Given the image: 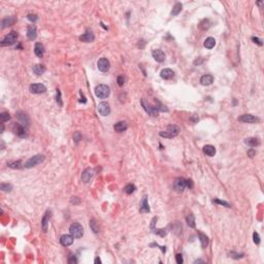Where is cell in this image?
<instances>
[{"label": "cell", "mask_w": 264, "mask_h": 264, "mask_svg": "<svg viewBox=\"0 0 264 264\" xmlns=\"http://www.w3.org/2000/svg\"><path fill=\"white\" fill-rule=\"evenodd\" d=\"M248 155H249L250 157H254V155H255V150H254V149L249 150V152H248Z\"/></svg>", "instance_id": "cell-50"}, {"label": "cell", "mask_w": 264, "mask_h": 264, "mask_svg": "<svg viewBox=\"0 0 264 264\" xmlns=\"http://www.w3.org/2000/svg\"><path fill=\"white\" fill-rule=\"evenodd\" d=\"M239 122H244V123H258L259 122V119L256 118L255 116L250 115V114H247V115H243L238 118Z\"/></svg>", "instance_id": "cell-12"}, {"label": "cell", "mask_w": 264, "mask_h": 264, "mask_svg": "<svg viewBox=\"0 0 264 264\" xmlns=\"http://www.w3.org/2000/svg\"><path fill=\"white\" fill-rule=\"evenodd\" d=\"M140 103L141 105H143V110H146V113L148 114L149 116H152V117H157L158 114H159V110H157L156 107H154V105L150 104L149 102H146L145 99H141L140 100Z\"/></svg>", "instance_id": "cell-4"}, {"label": "cell", "mask_w": 264, "mask_h": 264, "mask_svg": "<svg viewBox=\"0 0 264 264\" xmlns=\"http://www.w3.org/2000/svg\"><path fill=\"white\" fill-rule=\"evenodd\" d=\"M93 169L92 168H87V169L84 170L83 175H81V181L84 182V183H89L90 179H92V176H93Z\"/></svg>", "instance_id": "cell-15"}, {"label": "cell", "mask_w": 264, "mask_h": 264, "mask_svg": "<svg viewBox=\"0 0 264 264\" xmlns=\"http://www.w3.org/2000/svg\"><path fill=\"white\" fill-rule=\"evenodd\" d=\"M198 236H199V239H200V243H201V247L202 248H206L208 244V236L204 235L203 233L201 232H198Z\"/></svg>", "instance_id": "cell-30"}, {"label": "cell", "mask_w": 264, "mask_h": 264, "mask_svg": "<svg viewBox=\"0 0 264 264\" xmlns=\"http://www.w3.org/2000/svg\"><path fill=\"white\" fill-rule=\"evenodd\" d=\"M202 262H204V261L203 260H196L195 261V263H202Z\"/></svg>", "instance_id": "cell-53"}, {"label": "cell", "mask_w": 264, "mask_h": 264, "mask_svg": "<svg viewBox=\"0 0 264 264\" xmlns=\"http://www.w3.org/2000/svg\"><path fill=\"white\" fill-rule=\"evenodd\" d=\"M186 187H187V179H185L184 178H178L173 182V189L179 193L183 192Z\"/></svg>", "instance_id": "cell-7"}, {"label": "cell", "mask_w": 264, "mask_h": 264, "mask_svg": "<svg viewBox=\"0 0 264 264\" xmlns=\"http://www.w3.org/2000/svg\"><path fill=\"white\" fill-rule=\"evenodd\" d=\"M45 71V67L42 64H36L33 66V72L37 75H42Z\"/></svg>", "instance_id": "cell-29"}, {"label": "cell", "mask_w": 264, "mask_h": 264, "mask_svg": "<svg viewBox=\"0 0 264 264\" xmlns=\"http://www.w3.org/2000/svg\"><path fill=\"white\" fill-rule=\"evenodd\" d=\"M175 259H176V262L179 264H182L184 262V259H183V255L182 254H176L175 256Z\"/></svg>", "instance_id": "cell-44"}, {"label": "cell", "mask_w": 264, "mask_h": 264, "mask_svg": "<svg viewBox=\"0 0 264 264\" xmlns=\"http://www.w3.org/2000/svg\"><path fill=\"white\" fill-rule=\"evenodd\" d=\"M10 115L9 113H7V111H2L1 114H0V121H1V123H4V122L9 121V120H10Z\"/></svg>", "instance_id": "cell-34"}, {"label": "cell", "mask_w": 264, "mask_h": 264, "mask_svg": "<svg viewBox=\"0 0 264 264\" xmlns=\"http://www.w3.org/2000/svg\"><path fill=\"white\" fill-rule=\"evenodd\" d=\"M73 139H74V141L75 143H78V141L81 140V133L80 132H75V134H74V136H73Z\"/></svg>", "instance_id": "cell-48"}, {"label": "cell", "mask_w": 264, "mask_h": 264, "mask_svg": "<svg viewBox=\"0 0 264 264\" xmlns=\"http://www.w3.org/2000/svg\"><path fill=\"white\" fill-rule=\"evenodd\" d=\"M187 223L188 225L190 226L191 228H195V218H194V215L190 214L189 216L187 217Z\"/></svg>", "instance_id": "cell-35"}, {"label": "cell", "mask_w": 264, "mask_h": 264, "mask_svg": "<svg viewBox=\"0 0 264 264\" xmlns=\"http://www.w3.org/2000/svg\"><path fill=\"white\" fill-rule=\"evenodd\" d=\"M139 211L141 213H149L150 212V206H149V203H148V197L145 195L140 202V208Z\"/></svg>", "instance_id": "cell-22"}, {"label": "cell", "mask_w": 264, "mask_h": 264, "mask_svg": "<svg viewBox=\"0 0 264 264\" xmlns=\"http://www.w3.org/2000/svg\"><path fill=\"white\" fill-rule=\"evenodd\" d=\"M98 111L99 114L103 117H107L110 114V104L107 102H100L98 104Z\"/></svg>", "instance_id": "cell-11"}, {"label": "cell", "mask_w": 264, "mask_h": 264, "mask_svg": "<svg viewBox=\"0 0 264 264\" xmlns=\"http://www.w3.org/2000/svg\"><path fill=\"white\" fill-rule=\"evenodd\" d=\"M29 90L33 94H42L47 91V88L42 84H32V85H30Z\"/></svg>", "instance_id": "cell-9"}, {"label": "cell", "mask_w": 264, "mask_h": 264, "mask_svg": "<svg viewBox=\"0 0 264 264\" xmlns=\"http://www.w3.org/2000/svg\"><path fill=\"white\" fill-rule=\"evenodd\" d=\"M215 45H216V39H215L214 37H208V38L204 40V47L206 49H208V50L213 49L215 47Z\"/></svg>", "instance_id": "cell-28"}, {"label": "cell", "mask_w": 264, "mask_h": 264, "mask_svg": "<svg viewBox=\"0 0 264 264\" xmlns=\"http://www.w3.org/2000/svg\"><path fill=\"white\" fill-rule=\"evenodd\" d=\"M230 257L234 258V259H239V258H243V257H244V254H235V253L231 252V253H230Z\"/></svg>", "instance_id": "cell-45"}, {"label": "cell", "mask_w": 264, "mask_h": 264, "mask_svg": "<svg viewBox=\"0 0 264 264\" xmlns=\"http://www.w3.org/2000/svg\"><path fill=\"white\" fill-rule=\"evenodd\" d=\"M213 81H214V77L211 74H205V75H203V77H201L200 78V83H201V85H203V86L212 85Z\"/></svg>", "instance_id": "cell-21"}, {"label": "cell", "mask_w": 264, "mask_h": 264, "mask_svg": "<svg viewBox=\"0 0 264 264\" xmlns=\"http://www.w3.org/2000/svg\"><path fill=\"white\" fill-rule=\"evenodd\" d=\"M90 227H91V229L94 233H99V224H98L95 219H92L90 221Z\"/></svg>", "instance_id": "cell-32"}, {"label": "cell", "mask_w": 264, "mask_h": 264, "mask_svg": "<svg viewBox=\"0 0 264 264\" xmlns=\"http://www.w3.org/2000/svg\"><path fill=\"white\" fill-rule=\"evenodd\" d=\"M70 202H71L72 204H78V203L81 202V200L78 197H72L71 199H70Z\"/></svg>", "instance_id": "cell-47"}, {"label": "cell", "mask_w": 264, "mask_h": 264, "mask_svg": "<svg viewBox=\"0 0 264 264\" xmlns=\"http://www.w3.org/2000/svg\"><path fill=\"white\" fill-rule=\"evenodd\" d=\"M128 128V125H127V123L125 121H120V122H118V123L117 124H115V126H114V129H115V131L116 132H119V133H121V132H124L125 130H126Z\"/></svg>", "instance_id": "cell-20"}, {"label": "cell", "mask_w": 264, "mask_h": 264, "mask_svg": "<svg viewBox=\"0 0 264 264\" xmlns=\"http://www.w3.org/2000/svg\"><path fill=\"white\" fill-rule=\"evenodd\" d=\"M43 160H45V156H43V155H35V156L30 158L29 160H27V162L25 163L24 166L26 168H31V167L40 164L42 162H43Z\"/></svg>", "instance_id": "cell-5"}, {"label": "cell", "mask_w": 264, "mask_h": 264, "mask_svg": "<svg viewBox=\"0 0 264 264\" xmlns=\"http://www.w3.org/2000/svg\"><path fill=\"white\" fill-rule=\"evenodd\" d=\"M94 263H96V264L99 263V264H100V263H101V260H100L99 258H96V259H95V261H94Z\"/></svg>", "instance_id": "cell-52"}, {"label": "cell", "mask_w": 264, "mask_h": 264, "mask_svg": "<svg viewBox=\"0 0 264 264\" xmlns=\"http://www.w3.org/2000/svg\"><path fill=\"white\" fill-rule=\"evenodd\" d=\"M203 153H204L205 155H208V156L209 157H213L215 156V154H216V149H215L214 146L212 145H206L203 146Z\"/></svg>", "instance_id": "cell-25"}, {"label": "cell", "mask_w": 264, "mask_h": 264, "mask_svg": "<svg viewBox=\"0 0 264 264\" xmlns=\"http://www.w3.org/2000/svg\"><path fill=\"white\" fill-rule=\"evenodd\" d=\"M110 87L107 85H98L95 88V95L99 98V99H105L110 96Z\"/></svg>", "instance_id": "cell-2"}, {"label": "cell", "mask_w": 264, "mask_h": 264, "mask_svg": "<svg viewBox=\"0 0 264 264\" xmlns=\"http://www.w3.org/2000/svg\"><path fill=\"white\" fill-rule=\"evenodd\" d=\"M69 232L74 238H81L84 235V228L80 223H72L69 227Z\"/></svg>", "instance_id": "cell-3"}, {"label": "cell", "mask_w": 264, "mask_h": 264, "mask_svg": "<svg viewBox=\"0 0 264 264\" xmlns=\"http://www.w3.org/2000/svg\"><path fill=\"white\" fill-rule=\"evenodd\" d=\"M187 187L188 188H192L193 187V182L191 179H187Z\"/></svg>", "instance_id": "cell-51"}, {"label": "cell", "mask_w": 264, "mask_h": 264, "mask_svg": "<svg viewBox=\"0 0 264 264\" xmlns=\"http://www.w3.org/2000/svg\"><path fill=\"white\" fill-rule=\"evenodd\" d=\"M215 203H219V204H221V205H224V206H226V208H231V205L229 204V203L228 202H226V201H224V200H220V199H214L213 200Z\"/></svg>", "instance_id": "cell-40"}, {"label": "cell", "mask_w": 264, "mask_h": 264, "mask_svg": "<svg viewBox=\"0 0 264 264\" xmlns=\"http://www.w3.org/2000/svg\"><path fill=\"white\" fill-rule=\"evenodd\" d=\"M50 218H51V212H47L45 215V217L42 218V228L43 231H47L48 230V225H49V221H50Z\"/></svg>", "instance_id": "cell-24"}, {"label": "cell", "mask_w": 264, "mask_h": 264, "mask_svg": "<svg viewBox=\"0 0 264 264\" xmlns=\"http://www.w3.org/2000/svg\"><path fill=\"white\" fill-rule=\"evenodd\" d=\"M15 22H16V19L13 18V17L5 18V19H3V20H2V22H1V28L4 29V28H6V27L12 26V25H13V24H15Z\"/></svg>", "instance_id": "cell-23"}, {"label": "cell", "mask_w": 264, "mask_h": 264, "mask_svg": "<svg viewBox=\"0 0 264 264\" xmlns=\"http://www.w3.org/2000/svg\"><path fill=\"white\" fill-rule=\"evenodd\" d=\"M37 36V31H36V27L34 25L32 26H29L27 28V37L30 39V40H34L36 38Z\"/></svg>", "instance_id": "cell-18"}, {"label": "cell", "mask_w": 264, "mask_h": 264, "mask_svg": "<svg viewBox=\"0 0 264 264\" xmlns=\"http://www.w3.org/2000/svg\"><path fill=\"white\" fill-rule=\"evenodd\" d=\"M110 61H108V60H107V58H101V59L98 60V62H97V67H98V69H99L100 71H102V72H107V70L110 69Z\"/></svg>", "instance_id": "cell-10"}, {"label": "cell", "mask_w": 264, "mask_h": 264, "mask_svg": "<svg viewBox=\"0 0 264 264\" xmlns=\"http://www.w3.org/2000/svg\"><path fill=\"white\" fill-rule=\"evenodd\" d=\"M73 236L71 235V234H64V235H62L61 237H60V244H62V246H64V247H68V246H70V244H72V243H73Z\"/></svg>", "instance_id": "cell-14"}, {"label": "cell", "mask_w": 264, "mask_h": 264, "mask_svg": "<svg viewBox=\"0 0 264 264\" xmlns=\"http://www.w3.org/2000/svg\"><path fill=\"white\" fill-rule=\"evenodd\" d=\"M68 262H69V263H77V262H78V259L74 257V256H71V257L69 258Z\"/></svg>", "instance_id": "cell-49"}, {"label": "cell", "mask_w": 264, "mask_h": 264, "mask_svg": "<svg viewBox=\"0 0 264 264\" xmlns=\"http://www.w3.org/2000/svg\"><path fill=\"white\" fill-rule=\"evenodd\" d=\"M244 143H246V145H248L249 146H251V148H255V146H258L260 145L259 139H258V138H256V137L247 138V139L244 140Z\"/></svg>", "instance_id": "cell-26"}, {"label": "cell", "mask_w": 264, "mask_h": 264, "mask_svg": "<svg viewBox=\"0 0 264 264\" xmlns=\"http://www.w3.org/2000/svg\"><path fill=\"white\" fill-rule=\"evenodd\" d=\"M94 39H95V36H94L93 32L89 31V30L86 32L85 34H83L80 36V40L81 42H92Z\"/></svg>", "instance_id": "cell-16"}, {"label": "cell", "mask_w": 264, "mask_h": 264, "mask_svg": "<svg viewBox=\"0 0 264 264\" xmlns=\"http://www.w3.org/2000/svg\"><path fill=\"white\" fill-rule=\"evenodd\" d=\"M179 132H181L179 127L176 126V125L171 124L167 127V129L165 130V131H161L159 134H160V136H162L164 138H173V137H175L176 135H179Z\"/></svg>", "instance_id": "cell-1"}, {"label": "cell", "mask_w": 264, "mask_h": 264, "mask_svg": "<svg viewBox=\"0 0 264 264\" xmlns=\"http://www.w3.org/2000/svg\"><path fill=\"white\" fill-rule=\"evenodd\" d=\"M27 19H28L29 21H31V22H36L38 18H37L36 15H32V13H30V15L27 16Z\"/></svg>", "instance_id": "cell-43"}, {"label": "cell", "mask_w": 264, "mask_h": 264, "mask_svg": "<svg viewBox=\"0 0 264 264\" xmlns=\"http://www.w3.org/2000/svg\"><path fill=\"white\" fill-rule=\"evenodd\" d=\"M13 130L15 132V134H17L20 137H27L28 136V132H27L25 126H23L22 124H17L15 123L13 126Z\"/></svg>", "instance_id": "cell-8"}, {"label": "cell", "mask_w": 264, "mask_h": 264, "mask_svg": "<svg viewBox=\"0 0 264 264\" xmlns=\"http://www.w3.org/2000/svg\"><path fill=\"white\" fill-rule=\"evenodd\" d=\"M124 191H125V193H126V194H128V195L132 194V193L135 191V186H134L133 184H128L127 186L124 188Z\"/></svg>", "instance_id": "cell-36"}, {"label": "cell", "mask_w": 264, "mask_h": 264, "mask_svg": "<svg viewBox=\"0 0 264 264\" xmlns=\"http://www.w3.org/2000/svg\"><path fill=\"white\" fill-rule=\"evenodd\" d=\"M156 234H159L160 236H165L167 234V229H153Z\"/></svg>", "instance_id": "cell-38"}, {"label": "cell", "mask_w": 264, "mask_h": 264, "mask_svg": "<svg viewBox=\"0 0 264 264\" xmlns=\"http://www.w3.org/2000/svg\"><path fill=\"white\" fill-rule=\"evenodd\" d=\"M17 118L19 119V121L21 122L22 123V125H23V126H28L29 125V118H28V116L26 115L25 113H23V111H18L17 113Z\"/></svg>", "instance_id": "cell-17"}, {"label": "cell", "mask_w": 264, "mask_h": 264, "mask_svg": "<svg viewBox=\"0 0 264 264\" xmlns=\"http://www.w3.org/2000/svg\"><path fill=\"white\" fill-rule=\"evenodd\" d=\"M0 189L2 190V191H4V192H10L13 190V186L10 184H9V183H2L1 185H0Z\"/></svg>", "instance_id": "cell-37"}, {"label": "cell", "mask_w": 264, "mask_h": 264, "mask_svg": "<svg viewBox=\"0 0 264 264\" xmlns=\"http://www.w3.org/2000/svg\"><path fill=\"white\" fill-rule=\"evenodd\" d=\"M160 75H161V78H163V80H171V78H173V75H175V73H173V71L169 68H164L161 70V72H160Z\"/></svg>", "instance_id": "cell-19"}, {"label": "cell", "mask_w": 264, "mask_h": 264, "mask_svg": "<svg viewBox=\"0 0 264 264\" xmlns=\"http://www.w3.org/2000/svg\"><path fill=\"white\" fill-rule=\"evenodd\" d=\"M182 9H183V5H182V3H175V5L173 6L172 10H171L170 15L172 16V17H175V16L179 15V13H181Z\"/></svg>", "instance_id": "cell-31"}, {"label": "cell", "mask_w": 264, "mask_h": 264, "mask_svg": "<svg viewBox=\"0 0 264 264\" xmlns=\"http://www.w3.org/2000/svg\"><path fill=\"white\" fill-rule=\"evenodd\" d=\"M152 55H153V58L155 59V61L159 62V63H161V62H163L165 60V54L163 53L162 50H159V49L154 50L152 52Z\"/></svg>", "instance_id": "cell-13"}, {"label": "cell", "mask_w": 264, "mask_h": 264, "mask_svg": "<svg viewBox=\"0 0 264 264\" xmlns=\"http://www.w3.org/2000/svg\"><path fill=\"white\" fill-rule=\"evenodd\" d=\"M17 39H18V33H17V32H15V31H12L10 33H9L7 35H5V37L2 39V42H1L0 45H1L2 47L12 45L16 42H17Z\"/></svg>", "instance_id": "cell-6"}, {"label": "cell", "mask_w": 264, "mask_h": 264, "mask_svg": "<svg viewBox=\"0 0 264 264\" xmlns=\"http://www.w3.org/2000/svg\"><path fill=\"white\" fill-rule=\"evenodd\" d=\"M43 52H45V50H43V45H42V43H39V42L35 43V47H34L35 55L38 57V58H42V57L43 56Z\"/></svg>", "instance_id": "cell-27"}, {"label": "cell", "mask_w": 264, "mask_h": 264, "mask_svg": "<svg viewBox=\"0 0 264 264\" xmlns=\"http://www.w3.org/2000/svg\"><path fill=\"white\" fill-rule=\"evenodd\" d=\"M252 40H253V42H254L255 43H257L258 45H260V47H261V45H263L262 40H261L260 38H258V37H255V36H253V37H252Z\"/></svg>", "instance_id": "cell-46"}, {"label": "cell", "mask_w": 264, "mask_h": 264, "mask_svg": "<svg viewBox=\"0 0 264 264\" xmlns=\"http://www.w3.org/2000/svg\"><path fill=\"white\" fill-rule=\"evenodd\" d=\"M253 239H254V243L256 244H260V236L258 234L257 232H254L253 233Z\"/></svg>", "instance_id": "cell-42"}, {"label": "cell", "mask_w": 264, "mask_h": 264, "mask_svg": "<svg viewBox=\"0 0 264 264\" xmlns=\"http://www.w3.org/2000/svg\"><path fill=\"white\" fill-rule=\"evenodd\" d=\"M117 83H118V85H119L120 87L124 86V84H125V78L123 77V75H119L118 78H117Z\"/></svg>", "instance_id": "cell-41"}, {"label": "cell", "mask_w": 264, "mask_h": 264, "mask_svg": "<svg viewBox=\"0 0 264 264\" xmlns=\"http://www.w3.org/2000/svg\"><path fill=\"white\" fill-rule=\"evenodd\" d=\"M57 103L59 104V107H62L63 103H62V99H61V91L59 89H57V97H56Z\"/></svg>", "instance_id": "cell-39"}, {"label": "cell", "mask_w": 264, "mask_h": 264, "mask_svg": "<svg viewBox=\"0 0 264 264\" xmlns=\"http://www.w3.org/2000/svg\"><path fill=\"white\" fill-rule=\"evenodd\" d=\"M7 165H9V167L13 168V169H20V168L23 167L22 162L20 161V160H18V161H13V162H9Z\"/></svg>", "instance_id": "cell-33"}]
</instances>
